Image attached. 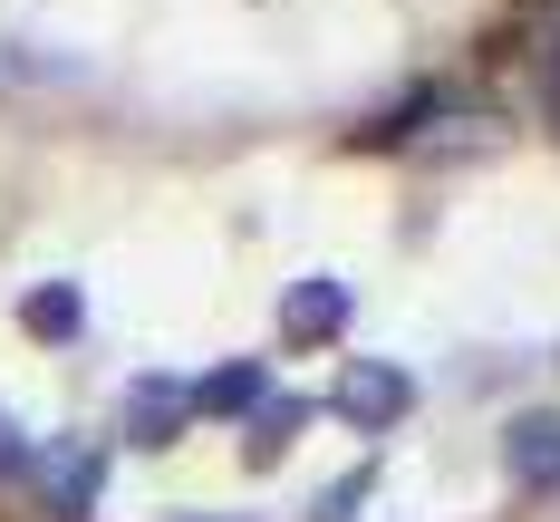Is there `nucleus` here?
I'll use <instances>...</instances> for the list:
<instances>
[{
    "instance_id": "f257e3e1",
    "label": "nucleus",
    "mask_w": 560,
    "mask_h": 522,
    "mask_svg": "<svg viewBox=\"0 0 560 522\" xmlns=\"http://www.w3.org/2000/svg\"><path fill=\"white\" fill-rule=\"evenodd\" d=\"M329 406L358 426V436H387L396 416L416 406V378H406L396 358H348V368H338V387H329Z\"/></svg>"
},
{
    "instance_id": "f03ea898",
    "label": "nucleus",
    "mask_w": 560,
    "mask_h": 522,
    "mask_svg": "<svg viewBox=\"0 0 560 522\" xmlns=\"http://www.w3.org/2000/svg\"><path fill=\"white\" fill-rule=\"evenodd\" d=\"M348 329V281H329V271H310V281L280 290V339L290 348H319Z\"/></svg>"
},
{
    "instance_id": "7ed1b4c3",
    "label": "nucleus",
    "mask_w": 560,
    "mask_h": 522,
    "mask_svg": "<svg viewBox=\"0 0 560 522\" xmlns=\"http://www.w3.org/2000/svg\"><path fill=\"white\" fill-rule=\"evenodd\" d=\"M184 416H194V406H184V387H174V378H136V387H126V445L165 455L174 436H184Z\"/></svg>"
},
{
    "instance_id": "20e7f679",
    "label": "nucleus",
    "mask_w": 560,
    "mask_h": 522,
    "mask_svg": "<svg viewBox=\"0 0 560 522\" xmlns=\"http://www.w3.org/2000/svg\"><path fill=\"white\" fill-rule=\"evenodd\" d=\"M503 464H512V484H560V416L551 406H522L503 426Z\"/></svg>"
},
{
    "instance_id": "39448f33",
    "label": "nucleus",
    "mask_w": 560,
    "mask_h": 522,
    "mask_svg": "<svg viewBox=\"0 0 560 522\" xmlns=\"http://www.w3.org/2000/svg\"><path fill=\"white\" fill-rule=\"evenodd\" d=\"M261 397H271V368H261V358H223L203 387H184V406H194V416H252Z\"/></svg>"
},
{
    "instance_id": "423d86ee",
    "label": "nucleus",
    "mask_w": 560,
    "mask_h": 522,
    "mask_svg": "<svg viewBox=\"0 0 560 522\" xmlns=\"http://www.w3.org/2000/svg\"><path fill=\"white\" fill-rule=\"evenodd\" d=\"M300 426H310V397H261L252 406V436H242V464H280Z\"/></svg>"
},
{
    "instance_id": "0eeeda50",
    "label": "nucleus",
    "mask_w": 560,
    "mask_h": 522,
    "mask_svg": "<svg viewBox=\"0 0 560 522\" xmlns=\"http://www.w3.org/2000/svg\"><path fill=\"white\" fill-rule=\"evenodd\" d=\"M20 329H30V339H78V329H88V300H78V281H39L30 300H20Z\"/></svg>"
},
{
    "instance_id": "6e6552de",
    "label": "nucleus",
    "mask_w": 560,
    "mask_h": 522,
    "mask_svg": "<svg viewBox=\"0 0 560 522\" xmlns=\"http://www.w3.org/2000/svg\"><path fill=\"white\" fill-rule=\"evenodd\" d=\"M97 484H107V455L68 445V455L49 464V503H58V522H88V503H97Z\"/></svg>"
},
{
    "instance_id": "1a4fd4ad",
    "label": "nucleus",
    "mask_w": 560,
    "mask_h": 522,
    "mask_svg": "<svg viewBox=\"0 0 560 522\" xmlns=\"http://www.w3.org/2000/svg\"><path fill=\"white\" fill-rule=\"evenodd\" d=\"M368 484H377V464H358V474H338L329 494H319V522H358V503H368Z\"/></svg>"
},
{
    "instance_id": "9d476101",
    "label": "nucleus",
    "mask_w": 560,
    "mask_h": 522,
    "mask_svg": "<svg viewBox=\"0 0 560 522\" xmlns=\"http://www.w3.org/2000/svg\"><path fill=\"white\" fill-rule=\"evenodd\" d=\"M20 464H30V445H20V426L0 416V474H20Z\"/></svg>"
}]
</instances>
